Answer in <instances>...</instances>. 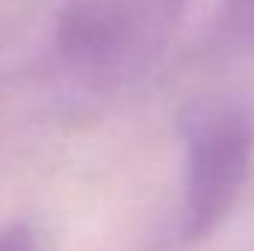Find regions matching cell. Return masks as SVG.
I'll return each instance as SVG.
<instances>
[{"mask_svg": "<svg viewBox=\"0 0 254 251\" xmlns=\"http://www.w3.org/2000/svg\"><path fill=\"white\" fill-rule=\"evenodd\" d=\"M187 0H68L54 48L63 68L92 89L145 77L166 54Z\"/></svg>", "mask_w": 254, "mask_h": 251, "instance_id": "cell-1", "label": "cell"}, {"mask_svg": "<svg viewBox=\"0 0 254 251\" xmlns=\"http://www.w3.org/2000/svg\"><path fill=\"white\" fill-rule=\"evenodd\" d=\"M184 130V210L172 246L207 240L234 210L254 157V122L231 98L192 104Z\"/></svg>", "mask_w": 254, "mask_h": 251, "instance_id": "cell-2", "label": "cell"}, {"mask_svg": "<svg viewBox=\"0 0 254 251\" xmlns=\"http://www.w3.org/2000/svg\"><path fill=\"white\" fill-rule=\"evenodd\" d=\"M222 27L234 45L254 48V0H222Z\"/></svg>", "mask_w": 254, "mask_h": 251, "instance_id": "cell-3", "label": "cell"}, {"mask_svg": "<svg viewBox=\"0 0 254 251\" xmlns=\"http://www.w3.org/2000/svg\"><path fill=\"white\" fill-rule=\"evenodd\" d=\"M0 251H36V237L27 225H6L0 231Z\"/></svg>", "mask_w": 254, "mask_h": 251, "instance_id": "cell-4", "label": "cell"}]
</instances>
